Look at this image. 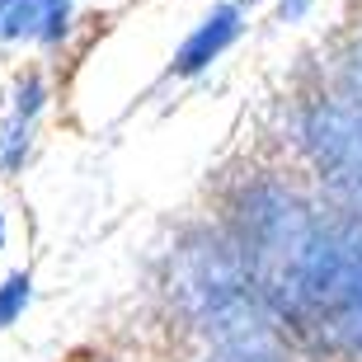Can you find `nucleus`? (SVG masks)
Segmentation results:
<instances>
[{
	"label": "nucleus",
	"mask_w": 362,
	"mask_h": 362,
	"mask_svg": "<svg viewBox=\"0 0 362 362\" xmlns=\"http://www.w3.org/2000/svg\"><path fill=\"white\" fill-rule=\"evenodd\" d=\"M212 221L245 264L278 339L310 362H362V216L320 198L292 165H245Z\"/></svg>",
	"instance_id": "obj_1"
},
{
	"label": "nucleus",
	"mask_w": 362,
	"mask_h": 362,
	"mask_svg": "<svg viewBox=\"0 0 362 362\" xmlns=\"http://www.w3.org/2000/svg\"><path fill=\"white\" fill-rule=\"evenodd\" d=\"M151 296L170 334L193 353L278 339L269 306L259 301L245 264L212 216L170 230V240L156 250L151 264Z\"/></svg>",
	"instance_id": "obj_2"
},
{
	"label": "nucleus",
	"mask_w": 362,
	"mask_h": 362,
	"mask_svg": "<svg viewBox=\"0 0 362 362\" xmlns=\"http://www.w3.org/2000/svg\"><path fill=\"white\" fill-rule=\"evenodd\" d=\"M278 136L287 165L320 198L362 216V113L320 76V66L296 71L278 99Z\"/></svg>",
	"instance_id": "obj_3"
},
{
	"label": "nucleus",
	"mask_w": 362,
	"mask_h": 362,
	"mask_svg": "<svg viewBox=\"0 0 362 362\" xmlns=\"http://www.w3.org/2000/svg\"><path fill=\"white\" fill-rule=\"evenodd\" d=\"M52 104V81L42 66L14 71L10 94H5V113H0V179L24 175V165L33 160L38 146V127L42 113Z\"/></svg>",
	"instance_id": "obj_4"
},
{
	"label": "nucleus",
	"mask_w": 362,
	"mask_h": 362,
	"mask_svg": "<svg viewBox=\"0 0 362 362\" xmlns=\"http://www.w3.org/2000/svg\"><path fill=\"white\" fill-rule=\"evenodd\" d=\"M245 28H250V10H245L240 0H212L198 14V24H188V33L179 38L175 52H170L165 76L170 81H202L245 38Z\"/></svg>",
	"instance_id": "obj_5"
},
{
	"label": "nucleus",
	"mask_w": 362,
	"mask_h": 362,
	"mask_svg": "<svg viewBox=\"0 0 362 362\" xmlns=\"http://www.w3.org/2000/svg\"><path fill=\"white\" fill-rule=\"evenodd\" d=\"M188 362H310L301 353H292L282 339L273 344H230V349H198L188 353Z\"/></svg>",
	"instance_id": "obj_6"
},
{
	"label": "nucleus",
	"mask_w": 362,
	"mask_h": 362,
	"mask_svg": "<svg viewBox=\"0 0 362 362\" xmlns=\"http://www.w3.org/2000/svg\"><path fill=\"white\" fill-rule=\"evenodd\" d=\"M38 42V0H0V47Z\"/></svg>",
	"instance_id": "obj_7"
},
{
	"label": "nucleus",
	"mask_w": 362,
	"mask_h": 362,
	"mask_svg": "<svg viewBox=\"0 0 362 362\" xmlns=\"http://www.w3.org/2000/svg\"><path fill=\"white\" fill-rule=\"evenodd\" d=\"M28 306H33V273L10 269L0 278V329H14L28 315Z\"/></svg>",
	"instance_id": "obj_8"
},
{
	"label": "nucleus",
	"mask_w": 362,
	"mask_h": 362,
	"mask_svg": "<svg viewBox=\"0 0 362 362\" xmlns=\"http://www.w3.org/2000/svg\"><path fill=\"white\" fill-rule=\"evenodd\" d=\"M320 0H273V19L278 24H306Z\"/></svg>",
	"instance_id": "obj_9"
},
{
	"label": "nucleus",
	"mask_w": 362,
	"mask_h": 362,
	"mask_svg": "<svg viewBox=\"0 0 362 362\" xmlns=\"http://www.w3.org/2000/svg\"><path fill=\"white\" fill-rule=\"evenodd\" d=\"M66 362H132L127 353H113V349H81V353H71Z\"/></svg>",
	"instance_id": "obj_10"
},
{
	"label": "nucleus",
	"mask_w": 362,
	"mask_h": 362,
	"mask_svg": "<svg viewBox=\"0 0 362 362\" xmlns=\"http://www.w3.org/2000/svg\"><path fill=\"white\" fill-rule=\"evenodd\" d=\"M10 245V221H5V212H0V250Z\"/></svg>",
	"instance_id": "obj_11"
},
{
	"label": "nucleus",
	"mask_w": 362,
	"mask_h": 362,
	"mask_svg": "<svg viewBox=\"0 0 362 362\" xmlns=\"http://www.w3.org/2000/svg\"><path fill=\"white\" fill-rule=\"evenodd\" d=\"M240 5H245V10H255V5H264V0H240Z\"/></svg>",
	"instance_id": "obj_12"
}]
</instances>
